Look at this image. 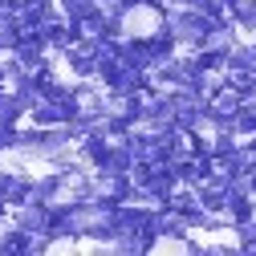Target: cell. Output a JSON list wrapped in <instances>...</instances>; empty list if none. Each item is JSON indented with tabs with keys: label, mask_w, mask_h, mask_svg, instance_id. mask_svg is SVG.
Returning a JSON list of instances; mask_svg holds the SVG:
<instances>
[{
	"label": "cell",
	"mask_w": 256,
	"mask_h": 256,
	"mask_svg": "<svg viewBox=\"0 0 256 256\" xmlns=\"http://www.w3.org/2000/svg\"><path fill=\"white\" fill-rule=\"evenodd\" d=\"M154 252H187L191 248V236L187 240H175V236H154V244H150Z\"/></svg>",
	"instance_id": "7a4b0ae2"
},
{
	"label": "cell",
	"mask_w": 256,
	"mask_h": 256,
	"mask_svg": "<svg viewBox=\"0 0 256 256\" xmlns=\"http://www.w3.org/2000/svg\"><path fill=\"white\" fill-rule=\"evenodd\" d=\"M118 28H122L126 41H150V37H158V28H163V12L154 4H130L118 16Z\"/></svg>",
	"instance_id": "6da1fadb"
}]
</instances>
